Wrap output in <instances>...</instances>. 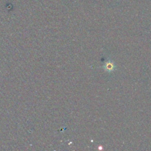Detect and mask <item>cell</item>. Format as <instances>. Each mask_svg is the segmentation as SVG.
<instances>
[{"label":"cell","mask_w":151,"mask_h":151,"mask_svg":"<svg viewBox=\"0 0 151 151\" xmlns=\"http://www.w3.org/2000/svg\"><path fill=\"white\" fill-rule=\"evenodd\" d=\"M114 64L112 61H108L106 63V65H104V68L105 70H106L107 71H109L111 72L113 70H114Z\"/></svg>","instance_id":"6da1fadb"}]
</instances>
